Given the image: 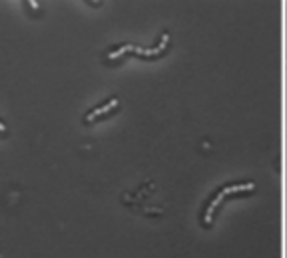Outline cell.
<instances>
[{
    "label": "cell",
    "mask_w": 287,
    "mask_h": 258,
    "mask_svg": "<svg viewBox=\"0 0 287 258\" xmlns=\"http://www.w3.org/2000/svg\"><path fill=\"white\" fill-rule=\"evenodd\" d=\"M253 187H255L253 183H244V185H227V187H222V189L218 191V195L211 198V203L207 205V209H205L204 224H211L216 209L224 203V198H226L227 195H235V193H244V191H253Z\"/></svg>",
    "instance_id": "1"
},
{
    "label": "cell",
    "mask_w": 287,
    "mask_h": 258,
    "mask_svg": "<svg viewBox=\"0 0 287 258\" xmlns=\"http://www.w3.org/2000/svg\"><path fill=\"white\" fill-rule=\"evenodd\" d=\"M168 40H170V36L165 34L164 38H162V42H160L156 48H150V50H148V48L144 50V48H138V46H122L120 50H116V52H110V56H108V58H110V60H118L120 56H122V54H126V52H134V54H138V56H150V58H154V56H158V54L164 50L165 46H168Z\"/></svg>",
    "instance_id": "2"
},
{
    "label": "cell",
    "mask_w": 287,
    "mask_h": 258,
    "mask_svg": "<svg viewBox=\"0 0 287 258\" xmlns=\"http://www.w3.org/2000/svg\"><path fill=\"white\" fill-rule=\"evenodd\" d=\"M118 103H120V101H118L116 98L110 99V101H108L106 105H102V107H96V109H92V111H90V113L86 116V121H88V123H92V121H94L96 118H100V116H106V113H110L112 109H116V107H118Z\"/></svg>",
    "instance_id": "3"
},
{
    "label": "cell",
    "mask_w": 287,
    "mask_h": 258,
    "mask_svg": "<svg viewBox=\"0 0 287 258\" xmlns=\"http://www.w3.org/2000/svg\"><path fill=\"white\" fill-rule=\"evenodd\" d=\"M4 129H6V127H4V123H0V131H4Z\"/></svg>",
    "instance_id": "4"
}]
</instances>
